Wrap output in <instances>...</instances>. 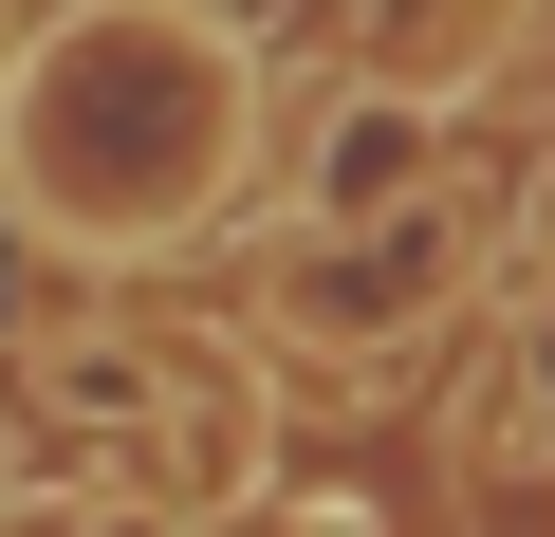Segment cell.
I'll list each match as a JSON object with an SVG mask.
<instances>
[{
	"mask_svg": "<svg viewBox=\"0 0 555 537\" xmlns=\"http://www.w3.org/2000/svg\"><path fill=\"white\" fill-rule=\"evenodd\" d=\"M241 38L204 0H75L0 75V204L38 241H167L241 167Z\"/></svg>",
	"mask_w": 555,
	"mask_h": 537,
	"instance_id": "1",
	"label": "cell"
},
{
	"mask_svg": "<svg viewBox=\"0 0 555 537\" xmlns=\"http://www.w3.org/2000/svg\"><path fill=\"white\" fill-rule=\"evenodd\" d=\"M463 204H408V222H352V241H315V279H278V334H315V353H389V334H426L444 297H463Z\"/></svg>",
	"mask_w": 555,
	"mask_h": 537,
	"instance_id": "2",
	"label": "cell"
},
{
	"mask_svg": "<svg viewBox=\"0 0 555 537\" xmlns=\"http://www.w3.org/2000/svg\"><path fill=\"white\" fill-rule=\"evenodd\" d=\"M426 186H444V93H408V75L334 93V112L297 130V167H278V204H297V241H352V222H408Z\"/></svg>",
	"mask_w": 555,
	"mask_h": 537,
	"instance_id": "3",
	"label": "cell"
},
{
	"mask_svg": "<svg viewBox=\"0 0 555 537\" xmlns=\"http://www.w3.org/2000/svg\"><path fill=\"white\" fill-rule=\"evenodd\" d=\"M38 408H56L75 445H112V426L149 445V426H167V371H149L130 334H38Z\"/></svg>",
	"mask_w": 555,
	"mask_h": 537,
	"instance_id": "4",
	"label": "cell"
},
{
	"mask_svg": "<svg viewBox=\"0 0 555 537\" xmlns=\"http://www.w3.org/2000/svg\"><path fill=\"white\" fill-rule=\"evenodd\" d=\"M0 75H20V0H0Z\"/></svg>",
	"mask_w": 555,
	"mask_h": 537,
	"instance_id": "5",
	"label": "cell"
}]
</instances>
